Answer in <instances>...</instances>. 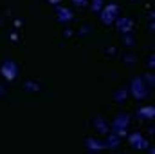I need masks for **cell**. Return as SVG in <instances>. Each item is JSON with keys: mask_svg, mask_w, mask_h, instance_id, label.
I'll return each mask as SVG.
<instances>
[]
</instances>
